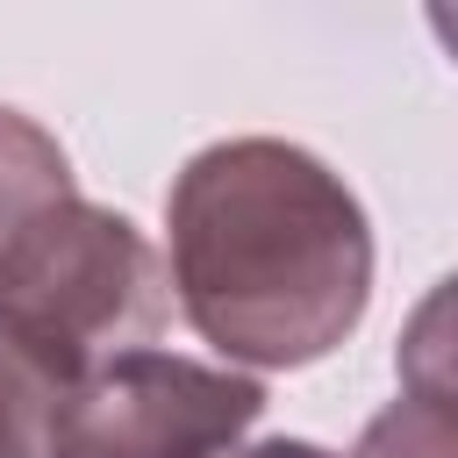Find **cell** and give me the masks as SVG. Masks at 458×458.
<instances>
[{
    "instance_id": "277c9868",
    "label": "cell",
    "mask_w": 458,
    "mask_h": 458,
    "mask_svg": "<svg viewBox=\"0 0 458 458\" xmlns=\"http://www.w3.org/2000/svg\"><path fill=\"white\" fill-rule=\"evenodd\" d=\"M57 200H72V157H64V143L36 114H21V107L0 100V258Z\"/></svg>"
},
{
    "instance_id": "7a4b0ae2",
    "label": "cell",
    "mask_w": 458,
    "mask_h": 458,
    "mask_svg": "<svg viewBox=\"0 0 458 458\" xmlns=\"http://www.w3.org/2000/svg\"><path fill=\"white\" fill-rule=\"evenodd\" d=\"M0 315H14L29 336L107 365L122 351L157 344L172 315V279L157 243L100 208V200H57L43 208L0 258Z\"/></svg>"
},
{
    "instance_id": "6da1fadb",
    "label": "cell",
    "mask_w": 458,
    "mask_h": 458,
    "mask_svg": "<svg viewBox=\"0 0 458 458\" xmlns=\"http://www.w3.org/2000/svg\"><path fill=\"white\" fill-rule=\"evenodd\" d=\"M165 279L229 365H315L372 301V229L358 193L286 136L193 150L165 193Z\"/></svg>"
},
{
    "instance_id": "5b68a950",
    "label": "cell",
    "mask_w": 458,
    "mask_h": 458,
    "mask_svg": "<svg viewBox=\"0 0 458 458\" xmlns=\"http://www.w3.org/2000/svg\"><path fill=\"white\" fill-rule=\"evenodd\" d=\"M229 458H336V451H322V444H308V437H265V444L229 451Z\"/></svg>"
},
{
    "instance_id": "3957f363",
    "label": "cell",
    "mask_w": 458,
    "mask_h": 458,
    "mask_svg": "<svg viewBox=\"0 0 458 458\" xmlns=\"http://www.w3.org/2000/svg\"><path fill=\"white\" fill-rule=\"evenodd\" d=\"M265 415V386L179 351H122L86 372L43 437V458H229Z\"/></svg>"
}]
</instances>
